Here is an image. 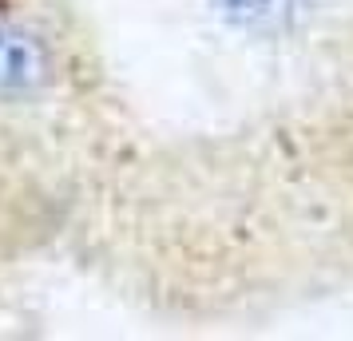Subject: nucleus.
<instances>
[{"label": "nucleus", "mask_w": 353, "mask_h": 341, "mask_svg": "<svg viewBox=\"0 0 353 341\" xmlns=\"http://www.w3.org/2000/svg\"><path fill=\"white\" fill-rule=\"evenodd\" d=\"M48 80V52L32 32L0 20V96H24Z\"/></svg>", "instance_id": "1"}]
</instances>
